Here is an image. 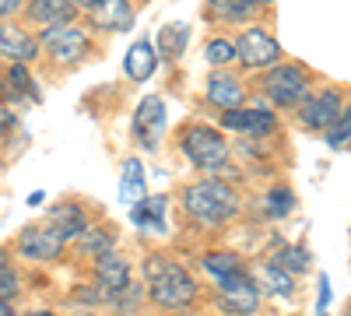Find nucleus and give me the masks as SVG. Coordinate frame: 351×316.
Instances as JSON below:
<instances>
[{"instance_id":"obj_4","label":"nucleus","mask_w":351,"mask_h":316,"mask_svg":"<svg viewBox=\"0 0 351 316\" xmlns=\"http://www.w3.org/2000/svg\"><path fill=\"white\" fill-rule=\"evenodd\" d=\"M260 88L274 106H302L309 99V74L302 64H274L260 77Z\"/></svg>"},{"instance_id":"obj_33","label":"nucleus","mask_w":351,"mask_h":316,"mask_svg":"<svg viewBox=\"0 0 351 316\" xmlns=\"http://www.w3.org/2000/svg\"><path fill=\"white\" fill-rule=\"evenodd\" d=\"M327 306H330V281L319 278V309H327Z\"/></svg>"},{"instance_id":"obj_8","label":"nucleus","mask_w":351,"mask_h":316,"mask_svg":"<svg viewBox=\"0 0 351 316\" xmlns=\"http://www.w3.org/2000/svg\"><path fill=\"white\" fill-rule=\"evenodd\" d=\"M236 60H243L253 71L274 67L281 60V46L267 32H263V28H246V32L236 39Z\"/></svg>"},{"instance_id":"obj_39","label":"nucleus","mask_w":351,"mask_h":316,"mask_svg":"<svg viewBox=\"0 0 351 316\" xmlns=\"http://www.w3.org/2000/svg\"><path fill=\"white\" fill-rule=\"evenodd\" d=\"M71 4H74V8H92L95 0H71Z\"/></svg>"},{"instance_id":"obj_1","label":"nucleus","mask_w":351,"mask_h":316,"mask_svg":"<svg viewBox=\"0 0 351 316\" xmlns=\"http://www.w3.org/2000/svg\"><path fill=\"white\" fill-rule=\"evenodd\" d=\"M144 281H148V299L165 313H186L197 302V292H200L197 278H190L186 267H180L162 253L144 256Z\"/></svg>"},{"instance_id":"obj_2","label":"nucleus","mask_w":351,"mask_h":316,"mask_svg":"<svg viewBox=\"0 0 351 316\" xmlns=\"http://www.w3.org/2000/svg\"><path fill=\"white\" fill-rule=\"evenodd\" d=\"M183 211L200 225L218 228V225H225L239 215V193L215 176L197 180L183 190Z\"/></svg>"},{"instance_id":"obj_31","label":"nucleus","mask_w":351,"mask_h":316,"mask_svg":"<svg viewBox=\"0 0 351 316\" xmlns=\"http://www.w3.org/2000/svg\"><path fill=\"white\" fill-rule=\"evenodd\" d=\"M8 81H11V95H28L32 92V74H28L25 64H11Z\"/></svg>"},{"instance_id":"obj_25","label":"nucleus","mask_w":351,"mask_h":316,"mask_svg":"<svg viewBox=\"0 0 351 316\" xmlns=\"http://www.w3.org/2000/svg\"><path fill=\"white\" fill-rule=\"evenodd\" d=\"M263 211H267L271 221H281L285 215L295 211V193H291L288 186H274L267 197H263Z\"/></svg>"},{"instance_id":"obj_16","label":"nucleus","mask_w":351,"mask_h":316,"mask_svg":"<svg viewBox=\"0 0 351 316\" xmlns=\"http://www.w3.org/2000/svg\"><path fill=\"white\" fill-rule=\"evenodd\" d=\"M165 215H169V197L165 193H144L137 204L130 208V221L141 228H152V232H165Z\"/></svg>"},{"instance_id":"obj_18","label":"nucleus","mask_w":351,"mask_h":316,"mask_svg":"<svg viewBox=\"0 0 351 316\" xmlns=\"http://www.w3.org/2000/svg\"><path fill=\"white\" fill-rule=\"evenodd\" d=\"M256 289L260 295H274V299H288L291 292H295V281H291V274L285 267H278L274 260H263L256 267Z\"/></svg>"},{"instance_id":"obj_34","label":"nucleus","mask_w":351,"mask_h":316,"mask_svg":"<svg viewBox=\"0 0 351 316\" xmlns=\"http://www.w3.org/2000/svg\"><path fill=\"white\" fill-rule=\"evenodd\" d=\"M21 8V0H0V21H4L8 14H14Z\"/></svg>"},{"instance_id":"obj_23","label":"nucleus","mask_w":351,"mask_h":316,"mask_svg":"<svg viewBox=\"0 0 351 316\" xmlns=\"http://www.w3.org/2000/svg\"><path fill=\"white\" fill-rule=\"evenodd\" d=\"M200 267L218 281V278H225V274L243 271V256H239V253H232V250H215V253H204Z\"/></svg>"},{"instance_id":"obj_29","label":"nucleus","mask_w":351,"mask_h":316,"mask_svg":"<svg viewBox=\"0 0 351 316\" xmlns=\"http://www.w3.org/2000/svg\"><path fill=\"white\" fill-rule=\"evenodd\" d=\"M204 56H208V64H215V67L232 64L236 60V42L232 39H211L208 46H204Z\"/></svg>"},{"instance_id":"obj_37","label":"nucleus","mask_w":351,"mask_h":316,"mask_svg":"<svg viewBox=\"0 0 351 316\" xmlns=\"http://www.w3.org/2000/svg\"><path fill=\"white\" fill-rule=\"evenodd\" d=\"M0 316H18V313H14L11 302H0Z\"/></svg>"},{"instance_id":"obj_28","label":"nucleus","mask_w":351,"mask_h":316,"mask_svg":"<svg viewBox=\"0 0 351 316\" xmlns=\"http://www.w3.org/2000/svg\"><path fill=\"white\" fill-rule=\"evenodd\" d=\"M144 299H148V289H144V284H134V281H130L123 292H116V295L109 299V306H116L120 313H130V309H137Z\"/></svg>"},{"instance_id":"obj_30","label":"nucleus","mask_w":351,"mask_h":316,"mask_svg":"<svg viewBox=\"0 0 351 316\" xmlns=\"http://www.w3.org/2000/svg\"><path fill=\"white\" fill-rule=\"evenodd\" d=\"M348 141H351V106H344L341 120L327 130V145H330V148H344Z\"/></svg>"},{"instance_id":"obj_38","label":"nucleus","mask_w":351,"mask_h":316,"mask_svg":"<svg viewBox=\"0 0 351 316\" xmlns=\"http://www.w3.org/2000/svg\"><path fill=\"white\" fill-rule=\"evenodd\" d=\"M25 316H56L53 309H36V313H25Z\"/></svg>"},{"instance_id":"obj_19","label":"nucleus","mask_w":351,"mask_h":316,"mask_svg":"<svg viewBox=\"0 0 351 316\" xmlns=\"http://www.w3.org/2000/svg\"><path fill=\"white\" fill-rule=\"evenodd\" d=\"M74 14H77V8L71 4V0H32V4H28V21L46 25V28L71 25Z\"/></svg>"},{"instance_id":"obj_27","label":"nucleus","mask_w":351,"mask_h":316,"mask_svg":"<svg viewBox=\"0 0 351 316\" xmlns=\"http://www.w3.org/2000/svg\"><path fill=\"white\" fill-rule=\"evenodd\" d=\"M271 260L278 264V267H285L288 274H302V271H309V264H313V256L302 250V246H281Z\"/></svg>"},{"instance_id":"obj_36","label":"nucleus","mask_w":351,"mask_h":316,"mask_svg":"<svg viewBox=\"0 0 351 316\" xmlns=\"http://www.w3.org/2000/svg\"><path fill=\"white\" fill-rule=\"evenodd\" d=\"M43 200H46V193H43V190H36L32 197H28V204H32V208H39V204H43Z\"/></svg>"},{"instance_id":"obj_21","label":"nucleus","mask_w":351,"mask_h":316,"mask_svg":"<svg viewBox=\"0 0 351 316\" xmlns=\"http://www.w3.org/2000/svg\"><path fill=\"white\" fill-rule=\"evenodd\" d=\"M186 42H190V25L186 21H172L158 32V53L165 56V60H180Z\"/></svg>"},{"instance_id":"obj_5","label":"nucleus","mask_w":351,"mask_h":316,"mask_svg":"<svg viewBox=\"0 0 351 316\" xmlns=\"http://www.w3.org/2000/svg\"><path fill=\"white\" fill-rule=\"evenodd\" d=\"M218 284V309L228 313V316H256L260 309V289L253 274L243 267L236 274H225L215 281Z\"/></svg>"},{"instance_id":"obj_22","label":"nucleus","mask_w":351,"mask_h":316,"mask_svg":"<svg viewBox=\"0 0 351 316\" xmlns=\"http://www.w3.org/2000/svg\"><path fill=\"white\" fill-rule=\"evenodd\" d=\"M141 197H144V165H141V158H127L123 176H120V200L134 208Z\"/></svg>"},{"instance_id":"obj_11","label":"nucleus","mask_w":351,"mask_h":316,"mask_svg":"<svg viewBox=\"0 0 351 316\" xmlns=\"http://www.w3.org/2000/svg\"><path fill=\"white\" fill-rule=\"evenodd\" d=\"M46 225H49L64 243L81 239L88 228H92V221H88V215H84V208L77 204V200H64V204H53L49 215H46Z\"/></svg>"},{"instance_id":"obj_14","label":"nucleus","mask_w":351,"mask_h":316,"mask_svg":"<svg viewBox=\"0 0 351 316\" xmlns=\"http://www.w3.org/2000/svg\"><path fill=\"white\" fill-rule=\"evenodd\" d=\"M0 56L11 64H28L39 56V39H32L25 28H18L11 21H0Z\"/></svg>"},{"instance_id":"obj_9","label":"nucleus","mask_w":351,"mask_h":316,"mask_svg":"<svg viewBox=\"0 0 351 316\" xmlns=\"http://www.w3.org/2000/svg\"><path fill=\"white\" fill-rule=\"evenodd\" d=\"M162 127H165V102L158 95H148L141 99L137 112H134V137L144 151H155L158 148V137H162Z\"/></svg>"},{"instance_id":"obj_6","label":"nucleus","mask_w":351,"mask_h":316,"mask_svg":"<svg viewBox=\"0 0 351 316\" xmlns=\"http://www.w3.org/2000/svg\"><path fill=\"white\" fill-rule=\"evenodd\" d=\"M39 46L53 56V64H77L81 56L92 49V42H88V36L81 32L77 25H56V28H46Z\"/></svg>"},{"instance_id":"obj_43","label":"nucleus","mask_w":351,"mask_h":316,"mask_svg":"<svg viewBox=\"0 0 351 316\" xmlns=\"http://www.w3.org/2000/svg\"><path fill=\"white\" fill-rule=\"evenodd\" d=\"M319 316H324V313H319Z\"/></svg>"},{"instance_id":"obj_7","label":"nucleus","mask_w":351,"mask_h":316,"mask_svg":"<svg viewBox=\"0 0 351 316\" xmlns=\"http://www.w3.org/2000/svg\"><path fill=\"white\" fill-rule=\"evenodd\" d=\"M64 239L53 232L49 225H28L18 232V253L25 256V260H32V264H49L56 260V256L64 253Z\"/></svg>"},{"instance_id":"obj_32","label":"nucleus","mask_w":351,"mask_h":316,"mask_svg":"<svg viewBox=\"0 0 351 316\" xmlns=\"http://www.w3.org/2000/svg\"><path fill=\"white\" fill-rule=\"evenodd\" d=\"M18 292H21L18 271H14V267H4V271H0V302H11Z\"/></svg>"},{"instance_id":"obj_20","label":"nucleus","mask_w":351,"mask_h":316,"mask_svg":"<svg viewBox=\"0 0 351 316\" xmlns=\"http://www.w3.org/2000/svg\"><path fill=\"white\" fill-rule=\"evenodd\" d=\"M155 67H158V53H155L152 39H137L130 46V53H127V60H123L127 77L130 81H148L155 74Z\"/></svg>"},{"instance_id":"obj_3","label":"nucleus","mask_w":351,"mask_h":316,"mask_svg":"<svg viewBox=\"0 0 351 316\" xmlns=\"http://www.w3.org/2000/svg\"><path fill=\"white\" fill-rule=\"evenodd\" d=\"M180 148H183L186 162L204 172H221L228 165V141L221 137V130H215L208 123H190L180 134Z\"/></svg>"},{"instance_id":"obj_12","label":"nucleus","mask_w":351,"mask_h":316,"mask_svg":"<svg viewBox=\"0 0 351 316\" xmlns=\"http://www.w3.org/2000/svg\"><path fill=\"white\" fill-rule=\"evenodd\" d=\"M221 127L225 130H236V134H250V137H267L278 120H274V112L271 109H225L221 112Z\"/></svg>"},{"instance_id":"obj_41","label":"nucleus","mask_w":351,"mask_h":316,"mask_svg":"<svg viewBox=\"0 0 351 316\" xmlns=\"http://www.w3.org/2000/svg\"><path fill=\"white\" fill-rule=\"evenodd\" d=\"M180 316H193V313H180Z\"/></svg>"},{"instance_id":"obj_26","label":"nucleus","mask_w":351,"mask_h":316,"mask_svg":"<svg viewBox=\"0 0 351 316\" xmlns=\"http://www.w3.org/2000/svg\"><path fill=\"white\" fill-rule=\"evenodd\" d=\"M77 250L84 253V256H92V260H99V256L102 253H109L112 250V232H109V228H88V232L77 239Z\"/></svg>"},{"instance_id":"obj_24","label":"nucleus","mask_w":351,"mask_h":316,"mask_svg":"<svg viewBox=\"0 0 351 316\" xmlns=\"http://www.w3.org/2000/svg\"><path fill=\"white\" fill-rule=\"evenodd\" d=\"M253 0H208V14L221 21H246L253 18Z\"/></svg>"},{"instance_id":"obj_35","label":"nucleus","mask_w":351,"mask_h":316,"mask_svg":"<svg viewBox=\"0 0 351 316\" xmlns=\"http://www.w3.org/2000/svg\"><path fill=\"white\" fill-rule=\"evenodd\" d=\"M8 260H11V250H8V246H0V271H4V267H11Z\"/></svg>"},{"instance_id":"obj_42","label":"nucleus","mask_w":351,"mask_h":316,"mask_svg":"<svg viewBox=\"0 0 351 316\" xmlns=\"http://www.w3.org/2000/svg\"><path fill=\"white\" fill-rule=\"evenodd\" d=\"M344 316H351V309H348V313H344Z\"/></svg>"},{"instance_id":"obj_15","label":"nucleus","mask_w":351,"mask_h":316,"mask_svg":"<svg viewBox=\"0 0 351 316\" xmlns=\"http://www.w3.org/2000/svg\"><path fill=\"white\" fill-rule=\"evenodd\" d=\"M246 99V88H243V81L236 74H228V71H215L208 77V102L218 106L221 112L225 109H239Z\"/></svg>"},{"instance_id":"obj_17","label":"nucleus","mask_w":351,"mask_h":316,"mask_svg":"<svg viewBox=\"0 0 351 316\" xmlns=\"http://www.w3.org/2000/svg\"><path fill=\"white\" fill-rule=\"evenodd\" d=\"M92 21L99 28L127 32V28H134V8L127 4V0H95L92 4Z\"/></svg>"},{"instance_id":"obj_13","label":"nucleus","mask_w":351,"mask_h":316,"mask_svg":"<svg viewBox=\"0 0 351 316\" xmlns=\"http://www.w3.org/2000/svg\"><path fill=\"white\" fill-rule=\"evenodd\" d=\"M95 284L102 292H109V295L123 292L130 284V264H127V256L120 250H109V253H102L95 260Z\"/></svg>"},{"instance_id":"obj_40","label":"nucleus","mask_w":351,"mask_h":316,"mask_svg":"<svg viewBox=\"0 0 351 316\" xmlns=\"http://www.w3.org/2000/svg\"><path fill=\"white\" fill-rule=\"evenodd\" d=\"M253 4H271V0H253Z\"/></svg>"},{"instance_id":"obj_10","label":"nucleus","mask_w":351,"mask_h":316,"mask_svg":"<svg viewBox=\"0 0 351 316\" xmlns=\"http://www.w3.org/2000/svg\"><path fill=\"white\" fill-rule=\"evenodd\" d=\"M344 112V102H341V92L327 88V92H316L302 102L299 109V120L309 127V130H330Z\"/></svg>"}]
</instances>
